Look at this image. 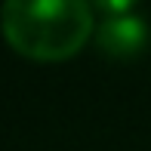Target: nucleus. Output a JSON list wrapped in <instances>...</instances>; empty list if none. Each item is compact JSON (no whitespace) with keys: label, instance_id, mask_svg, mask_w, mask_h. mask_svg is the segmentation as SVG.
<instances>
[{"label":"nucleus","instance_id":"obj_1","mask_svg":"<svg viewBox=\"0 0 151 151\" xmlns=\"http://www.w3.org/2000/svg\"><path fill=\"white\" fill-rule=\"evenodd\" d=\"M0 28L12 50L28 59L59 62L93 37L90 0H3Z\"/></svg>","mask_w":151,"mask_h":151},{"label":"nucleus","instance_id":"obj_3","mask_svg":"<svg viewBox=\"0 0 151 151\" xmlns=\"http://www.w3.org/2000/svg\"><path fill=\"white\" fill-rule=\"evenodd\" d=\"M90 3L96 6V9H102L105 19H108V16H127L139 0H90Z\"/></svg>","mask_w":151,"mask_h":151},{"label":"nucleus","instance_id":"obj_2","mask_svg":"<svg viewBox=\"0 0 151 151\" xmlns=\"http://www.w3.org/2000/svg\"><path fill=\"white\" fill-rule=\"evenodd\" d=\"M96 43H99L102 52H108L114 59H129V56L145 50L148 25H145L142 16H133V12H127V16H108L96 28Z\"/></svg>","mask_w":151,"mask_h":151}]
</instances>
